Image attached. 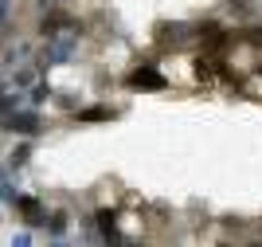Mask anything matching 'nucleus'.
I'll return each instance as SVG.
<instances>
[{"label":"nucleus","instance_id":"f257e3e1","mask_svg":"<svg viewBox=\"0 0 262 247\" xmlns=\"http://www.w3.org/2000/svg\"><path fill=\"white\" fill-rule=\"evenodd\" d=\"M78 51V32H67V35H55V40H43V47L35 51L32 63L39 67V71H51V67H67L71 59H75Z\"/></svg>","mask_w":262,"mask_h":247},{"label":"nucleus","instance_id":"f03ea898","mask_svg":"<svg viewBox=\"0 0 262 247\" xmlns=\"http://www.w3.org/2000/svg\"><path fill=\"white\" fill-rule=\"evenodd\" d=\"M125 86H129V90H153V94H161V90L172 86V79L161 71V63L141 59V63H133V71L125 75Z\"/></svg>","mask_w":262,"mask_h":247},{"label":"nucleus","instance_id":"7ed1b4c3","mask_svg":"<svg viewBox=\"0 0 262 247\" xmlns=\"http://www.w3.org/2000/svg\"><path fill=\"white\" fill-rule=\"evenodd\" d=\"M157 43H161V47H172V51L192 47V43H196V24H184V20L157 24Z\"/></svg>","mask_w":262,"mask_h":247},{"label":"nucleus","instance_id":"20e7f679","mask_svg":"<svg viewBox=\"0 0 262 247\" xmlns=\"http://www.w3.org/2000/svg\"><path fill=\"white\" fill-rule=\"evenodd\" d=\"M4 134H16V138H39V134H43L39 110L24 106V110H16V114H4Z\"/></svg>","mask_w":262,"mask_h":247},{"label":"nucleus","instance_id":"39448f33","mask_svg":"<svg viewBox=\"0 0 262 247\" xmlns=\"http://www.w3.org/2000/svg\"><path fill=\"white\" fill-rule=\"evenodd\" d=\"M12 212L20 216L28 227H47V216H51V212H47V204L35 193H20V200L12 204Z\"/></svg>","mask_w":262,"mask_h":247},{"label":"nucleus","instance_id":"423d86ee","mask_svg":"<svg viewBox=\"0 0 262 247\" xmlns=\"http://www.w3.org/2000/svg\"><path fill=\"white\" fill-rule=\"evenodd\" d=\"M71 118H75V126H94V122H118L121 110L106 106V102H90V106H78Z\"/></svg>","mask_w":262,"mask_h":247},{"label":"nucleus","instance_id":"0eeeda50","mask_svg":"<svg viewBox=\"0 0 262 247\" xmlns=\"http://www.w3.org/2000/svg\"><path fill=\"white\" fill-rule=\"evenodd\" d=\"M4 83H12L16 86V90H24V86H28V90H32L35 83H39V67H16V71H12V75H4Z\"/></svg>","mask_w":262,"mask_h":247},{"label":"nucleus","instance_id":"6e6552de","mask_svg":"<svg viewBox=\"0 0 262 247\" xmlns=\"http://www.w3.org/2000/svg\"><path fill=\"white\" fill-rule=\"evenodd\" d=\"M67 232H71V212L55 208V212L47 216V239H67Z\"/></svg>","mask_w":262,"mask_h":247},{"label":"nucleus","instance_id":"1a4fd4ad","mask_svg":"<svg viewBox=\"0 0 262 247\" xmlns=\"http://www.w3.org/2000/svg\"><path fill=\"white\" fill-rule=\"evenodd\" d=\"M43 102H55V86L47 83V79H39V83H35L32 90H28V106H32V110H39Z\"/></svg>","mask_w":262,"mask_h":247},{"label":"nucleus","instance_id":"9d476101","mask_svg":"<svg viewBox=\"0 0 262 247\" xmlns=\"http://www.w3.org/2000/svg\"><path fill=\"white\" fill-rule=\"evenodd\" d=\"M28 106V94L24 90H12V83H4V98H0V110L4 114H16V110Z\"/></svg>","mask_w":262,"mask_h":247},{"label":"nucleus","instance_id":"9b49d317","mask_svg":"<svg viewBox=\"0 0 262 247\" xmlns=\"http://www.w3.org/2000/svg\"><path fill=\"white\" fill-rule=\"evenodd\" d=\"M28 161H32V141H20V145H16V149L8 153V169H16V173H20Z\"/></svg>","mask_w":262,"mask_h":247},{"label":"nucleus","instance_id":"f8f14e48","mask_svg":"<svg viewBox=\"0 0 262 247\" xmlns=\"http://www.w3.org/2000/svg\"><path fill=\"white\" fill-rule=\"evenodd\" d=\"M55 102H59V106H63V110H71V114H75V110L82 106V102H78V98L71 94V90H55Z\"/></svg>","mask_w":262,"mask_h":247},{"label":"nucleus","instance_id":"ddd939ff","mask_svg":"<svg viewBox=\"0 0 262 247\" xmlns=\"http://www.w3.org/2000/svg\"><path fill=\"white\" fill-rule=\"evenodd\" d=\"M8 247H32V236H28V232H16V236L8 239Z\"/></svg>","mask_w":262,"mask_h":247},{"label":"nucleus","instance_id":"4468645a","mask_svg":"<svg viewBox=\"0 0 262 247\" xmlns=\"http://www.w3.org/2000/svg\"><path fill=\"white\" fill-rule=\"evenodd\" d=\"M227 4H231L235 12H247V8H251V0H227Z\"/></svg>","mask_w":262,"mask_h":247},{"label":"nucleus","instance_id":"2eb2a0df","mask_svg":"<svg viewBox=\"0 0 262 247\" xmlns=\"http://www.w3.org/2000/svg\"><path fill=\"white\" fill-rule=\"evenodd\" d=\"M39 4V12H51V8H59V0H35Z\"/></svg>","mask_w":262,"mask_h":247},{"label":"nucleus","instance_id":"dca6fc26","mask_svg":"<svg viewBox=\"0 0 262 247\" xmlns=\"http://www.w3.org/2000/svg\"><path fill=\"white\" fill-rule=\"evenodd\" d=\"M47 247H71L67 239H47Z\"/></svg>","mask_w":262,"mask_h":247},{"label":"nucleus","instance_id":"f3484780","mask_svg":"<svg viewBox=\"0 0 262 247\" xmlns=\"http://www.w3.org/2000/svg\"><path fill=\"white\" fill-rule=\"evenodd\" d=\"M254 75L262 79V55H258V59H254Z\"/></svg>","mask_w":262,"mask_h":247},{"label":"nucleus","instance_id":"a211bd4d","mask_svg":"<svg viewBox=\"0 0 262 247\" xmlns=\"http://www.w3.org/2000/svg\"><path fill=\"white\" fill-rule=\"evenodd\" d=\"M219 247H231V243H219Z\"/></svg>","mask_w":262,"mask_h":247},{"label":"nucleus","instance_id":"6ab92c4d","mask_svg":"<svg viewBox=\"0 0 262 247\" xmlns=\"http://www.w3.org/2000/svg\"><path fill=\"white\" fill-rule=\"evenodd\" d=\"M133 247H141V243H133Z\"/></svg>","mask_w":262,"mask_h":247}]
</instances>
